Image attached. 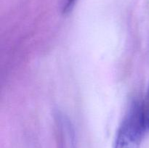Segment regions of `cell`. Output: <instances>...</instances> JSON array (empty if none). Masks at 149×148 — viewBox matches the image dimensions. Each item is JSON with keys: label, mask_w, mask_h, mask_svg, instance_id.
<instances>
[{"label": "cell", "mask_w": 149, "mask_h": 148, "mask_svg": "<svg viewBox=\"0 0 149 148\" xmlns=\"http://www.w3.org/2000/svg\"><path fill=\"white\" fill-rule=\"evenodd\" d=\"M146 130L143 104L134 100L119 126L113 148H140Z\"/></svg>", "instance_id": "cell-1"}, {"label": "cell", "mask_w": 149, "mask_h": 148, "mask_svg": "<svg viewBox=\"0 0 149 148\" xmlns=\"http://www.w3.org/2000/svg\"><path fill=\"white\" fill-rule=\"evenodd\" d=\"M143 104L144 116H145L147 130H149V86L148 92H147L146 98V101L143 102Z\"/></svg>", "instance_id": "cell-2"}, {"label": "cell", "mask_w": 149, "mask_h": 148, "mask_svg": "<svg viewBox=\"0 0 149 148\" xmlns=\"http://www.w3.org/2000/svg\"><path fill=\"white\" fill-rule=\"evenodd\" d=\"M77 0H65V3L63 4V12H69L71 9L74 7V4H75Z\"/></svg>", "instance_id": "cell-3"}]
</instances>
